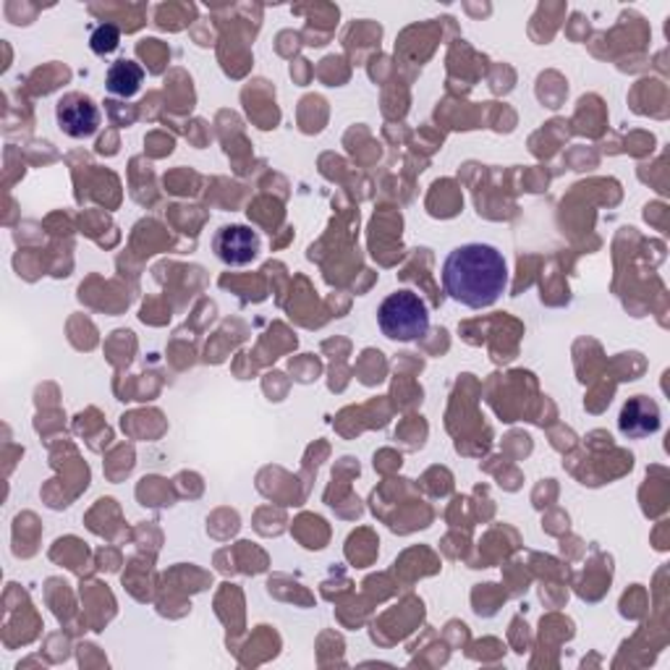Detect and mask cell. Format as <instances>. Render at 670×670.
I'll use <instances>...</instances> for the list:
<instances>
[{
  "mask_svg": "<svg viewBox=\"0 0 670 670\" xmlns=\"http://www.w3.org/2000/svg\"><path fill=\"white\" fill-rule=\"evenodd\" d=\"M446 294L464 307L485 309L506 294V257L490 244H461L443 262Z\"/></svg>",
  "mask_w": 670,
  "mask_h": 670,
  "instance_id": "cell-1",
  "label": "cell"
},
{
  "mask_svg": "<svg viewBox=\"0 0 670 670\" xmlns=\"http://www.w3.org/2000/svg\"><path fill=\"white\" fill-rule=\"evenodd\" d=\"M377 325L391 341L411 343L430 330V312H427V304L419 299V294L400 288L380 304Z\"/></svg>",
  "mask_w": 670,
  "mask_h": 670,
  "instance_id": "cell-2",
  "label": "cell"
},
{
  "mask_svg": "<svg viewBox=\"0 0 670 670\" xmlns=\"http://www.w3.org/2000/svg\"><path fill=\"white\" fill-rule=\"evenodd\" d=\"M218 260L231 267L249 265L260 254V237L246 226H223L212 239Z\"/></svg>",
  "mask_w": 670,
  "mask_h": 670,
  "instance_id": "cell-3",
  "label": "cell"
},
{
  "mask_svg": "<svg viewBox=\"0 0 670 670\" xmlns=\"http://www.w3.org/2000/svg\"><path fill=\"white\" fill-rule=\"evenodd\" d=\"M58 127L74 140H89L100 127V110L89 98L68 95L58 102Z\"/></svg>",
  "mask_w": 670,
  "mask_h": 670,
  "instance_id": "cell-4",
  "label": "cell"
},
{
  "mask_svg": "<svg viewBox=\"0 0 670 670\" xmlns=\"http://www.w3.org/2000/svg\"><path fill=\"white\" fill-rule=\"evenodd\" d=\"M618 427L628 438H647V435H655L660 430L658 404L647 396L628 398V404L620 409Z\"/></svg>",
  "mask_w": 670,
  "mask_h": 670,
  "instance_id": "cell-5",
  "label": "cell"
},
{
  "mask_svg": "<svg viewBox=\"0 0 670 670\" xmlns=\"http://www.w3.org/2000/svg\"><path fill=\"white\" fill-rule=\"evenodd\" d=\"M144 81V68L140 64H134V61H116L113 66L108 68V92L110 95H119V98H134L136 92H140Z\"/></svg>",
  "mask_w": 670,
  "mask_h": 670,
  "instance_id": "cell-6",
  "label": "cell"
},
{
  "mask_svg": "<svg viewBox=\"0 0 670 670\" xmlns=\"http://www.w3.org/2000/svg\"><path fill=\"white\" fill-rule=\"evenodd\" d=\"M119 43H121L119 26H113V24L98 26V30L92 32V37H89V47H92V51L98 55L113 53L116 47H119Z\"/></svg>",
  "mask_w": 670,
  "mask_h": 670,
  "instance_id": "cell-7",
  "label": "cell"
}]
</instances>
